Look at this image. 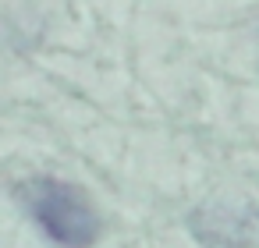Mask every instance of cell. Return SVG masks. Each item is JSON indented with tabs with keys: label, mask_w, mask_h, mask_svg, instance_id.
<instances>
[{
	"label": "cell",
	"mask_w": 259,
	"mask_h": 248,
	"mask_svg": "<svg viewBox=\"0 0 259 248\" xmlns=\"http://www.w3.org/2000/svg\"><path fill=\"white\" fill-rule=\"evenodd\" d=\"M22 206L43 227V234L61 248H93L103 230L93 199L71 181L32 177L22 184Z\"/></svg>",
	"instance_id": "obj_1"
},
{
	"label": "cell",
	"mask_w": 259,
	"mask_h": 248,
	"mask_svg": "<svg viewBox=\"0 0 259 248\" xmlns=\"http://www.w3.org/2000/svg\"><path fill=\"white\" fill-rule=\"evenodd\" d=\"M255 209L252 206H238V202H206L202 209L192 213V230L199 241L213 244V248H248L255 241Z\"/></svg>",
	"instance_id": "obj_2"
}]
</instances>
